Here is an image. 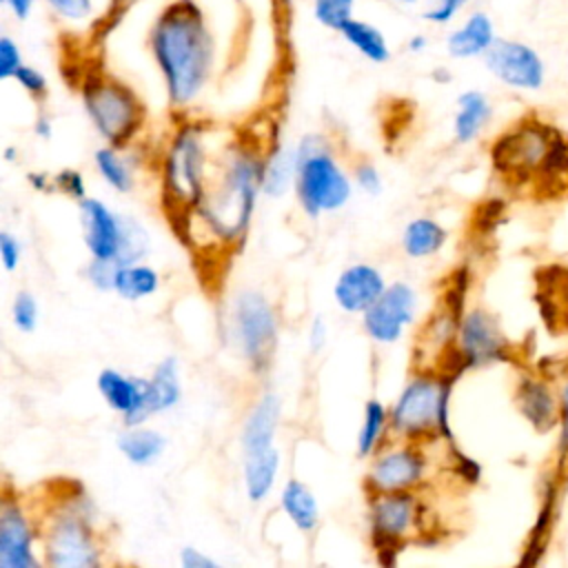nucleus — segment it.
Wrapping results in <instances>:
<instances>
[{"instance_id":"nucleus-1","label":"nucleus","mask_w":568,"mask_h":568,"mask_svg":"<svg viewBox=\"0 0 568 568\" xmlns=\"http://www.w3.org/2000/svg\"><path fill=\"white\" fill-rule=\"evenodd\" d=\"M149 53L162 75L169 106L189 109L204 91L215 60V40L195 0H171L151 22Z\"/></svg>"},{"instance_id":"nucleus-2","label":"nucleus","mask_w":568,"mask_h":568,"mask_svg":"<svg viewBox=\"0 0 568 568\" xmlns=\"http://www.w3.org/2000/svg\"><path fill=\"white\" fill-rule=\"evenodd\" d=\"M264 158L266 153L246 142L229 144L213 182L191 215L186 240L200 231L222 248L244 244L257 197L264 193Z\"/></svg>"},{"instance_id":"nucleus-3","label":"nucleus","mask_w":568,"mask_h":568,"mask_svg":"<svg viewBox=\"0 0 568 568\" xmlns=\"http://www.w3.org/2000/svg\"><path fill=\"white\" fill-rule=\"evenodd\" d=\"M206 166L204 126L200 122H182L169 138L160 169L162 209L182 240H186L191 215L206 193Z\"/></svg>"},{"instance_id":"nucleus-4","label":"nucleus","mask_w":568,"mask_h":568,"mask_svg":"<svg viewBox=\"0 0 568 568\" xmlns=\"http://www.w3.org/2000/svg\"><path fill=\"white\" fill-rule=\"evenodd\" d=\"M490 162L506 180L566 178L568 138L550 122L526 115L493 140Z\"/></svg>"},{"instance_id":"nucleus-5","label":"nucleus","mask_w":568,"mask_h":568,"mask_svg":"<svg viewBox=\"0 0 568 568\" xmlns=\"http://www.w3.org/2000/svg\"><path fill=\"white\" fill-rule=\"evenodd\" d=\"M457 377L444 375L433 368L417 371L395 404L388 408L390 413V435L404 442H433L444 439L453 444V426H450V399L453 386Z\"/></svg>"},{"instance_id":"nucleus-6","label":"nucleus","mask_w":568,"mask_h":568,"mask_svg":"<svg viewBox=\"0 0 568 568\" xmlns=\"http://www.w3.org/2000/svg\"><path fill=\"white\" fill-rule=\"evenodd\" d=\"M93 501L82 493L64 495L51 508L40 526L44 566L53 568H93L102 564V550L95 532Z\"/></svg>"},{"instance_id":"nucleus-7","label":"nucleus","mask_w":568,"mask_h":568,"mask_svg":"<svg viewBox=\"0 0 568 568\" xmlns=\"http://www.w3.org/2000/svg\"><path fill=\"white\" fill-rule=\"evenodd\" d=\"M80 95L84 113L106 144L126 149L142 131L144 102L124 80L106 71H91L80 84Z\"/></svg>"},{"instance_id":"nucleus-8","label":"nucleus","mask_w":568,"mask_h":568,"mask_svg":"<svg viewBox=\"0 0 568 568\" xmlns=\"http://www.w3.org/2000/svg\"><path fill=\"white\" fill-rule=\"evenodd\" d=\"M295 195L308 217L339 211L353 193L351 178L333 155L331 142L322 133H306L297 146Z\"/></svg>"},{"instance_id":"nucleus-9","label":"nucleus","mask_w":568,"mask_h":568,"mask_svg":"<svg viewBox=\"0 0 568 568\" xmlns=\"http://www.w3.org/2000/svg\"><path fill=\"white\" fill-rule=\"evenodd\" d=\"M510 357L513 344L504 333L499 320L490 311L473 306L462 313L455 344L442 357L439 368L435 371L459 379L466 371L504 364L510 362Z\"/></svg>"},{"instance_id":"nucleus-10","label":"nucleus","mask_w":568,"mask_h":568,"mask_svg":"<svg viewBox=\"0 0 568 568\" xmlns=\"http://www.w3.org/2000/svg\"><path fill=\"white\" fill-rule=\"evenodd\" d=\"M231 326L235 344L255 375L268 371L277 346V313L264 293L246 288L233 300Z\"/></svg>"},{"instance_id":"nucleus-11","label":"nucleus","mask_w":568,"mask_h":568,"mask_svg":"<svg viewBox=\"0 0 568 568\" xmlns=\"http://www.w3.org/2000/svg\"><path fill=\"white\" fill-rule=\"evenodd\" d=\"M422 517V504L415 490L368 495V526L375 557L382 566H395Z\"/></svg>"},{"instance_id":"nucleus-12","label":"nucleus","mask_w":568,"mask_h":568,"mask_svg":"<svg viewBox=\"0 0 568 568\" xmlns=\"http://www.w3.org/2000/svg\"><path fill=\"white\" fill-rule=\"evenodd\" d=\"M364 477L368 495L417 490L428 473V457L415 442L397 439L382 446L373 457Z\"/></svg>"},{"instance_id":"nucleus-13","label":"nucleus","mask_w":568,"mask_h":568,"mask_svg":"<svg viewBox=\"0 0 568 568\" xmlns=\"http://www.w3.org/2000/svg\"><path fill=\"white\" fill-rule=\"evenodd\" d=\"M484 64L499 84L521 93L541 91L548 75L541 53L532 44L510 38H497L484 55Z\"/></svg>"},{"instance_id":"nucleus-14","label":"nucleus","mask_w":568,"mask_h":568,"mask_svg":"<svg viewBox=\"0 0 568 568\" xmlns=\"http://www.w3.org/2000/svg\"><path fill=\"white\" fill-rule=\"evenodd\" d=\"M417 313V293L406 282H393L382 297L362 313L364 333L375 344H395Z\"/></svg>"},{"instance_id":"nucleus-15","label":"nucleus","mask_w":568,"mask_h":568,"mask_svg":"<svg viewBox=\"0 0 568 568\" xmlns=\"http://www.w3.org/2000/svg\"><path fill=\"white\" fill-rule=\"evenodd\" d=\"M40 526L33 524L20 499L4 495L0 506V568H38L44 561L36 557Z\"/></svg>"},{"instance_id":"nucleus-16","label":"nucleus","mask_w":568,"mask_h":568,"mask_svg":"<svg viewBox=\"0 0 568 568\" xmlns=\"http://www.w3.org/2000/svg\"><path fill=\"white\" fill-rule=\"evenodd\" d=\"M513 402L521 419L535 433H555L559 413L557 382L537 371H521L513 386Z\"/></svg>"},{"instance_id":"nucleus-17","label":"nucleus","mask_w":568,"mask_h":568,"mask_svg":"<svg viewBox=\"0 0 568 568\" xmlns=\"http://www.w3.org/2000/svg\"><path fill=\"white\" fill-rule=\"evenodd\" d=\"M80 204L84 246L95 260H115L122 248L124 213H115L109 204L95 197H84Z\"/></svg>"},{"instance_id":"nucleus-18","label":"nucleus","mask_w":568,"mask_h":568,"mask_svg":"<svg viewBox=\"0 0 568 568\" xmlns=\"http://www.w3.org/2000/svg\"><path fill=\"white\" fill-rule=\"evenodd\" d=\"M386 286L388 284L377 266L357 262L337 275L333 284V300L344 313L362 315L382 297Z\"/></svg>"},{"instance_id":"nucleus-19","label":"nucleus","mask_w":568,"mask_h":568,"mask_svg":"<svg viewBox=\"0 0 568 568\" xmlns=\"http://www.w3.org/2000/svg\"><path fill=\"white\" fill-rule=\"evenodd\" d=\"M182 399V384H180V364L173 355H166L162 362L155 364L153 375L144 379V399L131 426L146 424L153 415L166 413L175 408Z\"/></svg>"},{"instance_id":"nucleus-20","label":"nucleus","mask_w":568,"mask_h":568,"mask_svg":"<svg viewBox=\"0 0 568 568\" xmlns=\"http://www.w3.org/2000/svg\"><path fill=\"white\" fill-rule=\"evenodd\" d=\"M497 42L495 22L486 11H473L446 38V51L455 60L484 58Z\"/></svg>"},{"instance_id":"nucleus-21","label":"nucleus","mask_w":568,"mask_h":568,"mask_svg":"<svg viewBox=\"0 0 568 568\" xmlns=\"http://www.w3.org/2000/svg\"><path fill=\"white\" fill-rule=\"evenodd\" d=\"M98 390L109 408L122 417L124 426H131L144 399V379L131 377L118 368H102L98 375Z\"/></svg>"},{"instance_id":"nucleus-22","label":"nucleus","mask_w":568,"mask_h":568,"mask_svg":"<svg viewBox=\"0 0 568 568\" xmlns=\"http://www.w3.org/2000/svg\"><path fill=\"white\" fill-rule=\"evenodd\" d=\"M282 415V402L275 393H264L255 406L251 408L244 426H242V450L244 455L262 453L275 446V433Z\"/></svg>"},{"instance_id":"nucleus-23","label":"nucleus","mask_w":568,"mask_h":568,"mask_svg":"<svg viewBox=\"0 0 568 568\" xmlns=\"http://www.w3.org/2000/svg\"><path fill=\"white\" fill-rule=\"evenodd\" d=\"M493 120V102L479 89H466L457 95L453 115V138L457 144L475 142Z\"/></svg>"},{"instance_id":"nucleus-24","label":"nucleus","mask_w":568,"mask_h":568,"mask_svg":"<svg viewBox=\"0 0 568 568\" xmlns=\"http://www.w3.org/2000/svg\"><path fill=\"white\" fill-rule=\"evenodd\" d=\"M277 470H280V453L275 446L262 453L244 455V466H242L244 490L253 504H260L271 495L277 479Z\"/></svg>"},{"instance_id":"nucleus-25","label":"nucleus","mask_w":568,"mask_h":568,"mask_svg":"<svg viewBox=\"0 0 568 568\" xmlns=\"http://www.w3.org/2000/svg\"><path fill=\"white\" fill-rule=\"evenodd\" d=\"M448 240V231L442 222L428 215H419L404 226L402 248L413 260H424L437 255Z\"/></svg>"},{"instance_id":"nucleus-26","label":"nucleus","mask_w":568,"mask_h":568,"mask_svg":"<svg viewBox=\"0 0 568 568\" xmlns=\"http://www.w3.org/2000/svg\"><path fill=\"white\" fill-rule=\"evenodd\" d=\"M118 450L124 455L126 462L133 466H151L158 462L166 448V437L160 430L142 426H126L118 439Z\"/></svg>"},{"instance_id":"nucleus-27","label":"nucleus","mask_w":568,"mask_h":568,"mask_svg":"<svg viewBox=\"0 0 568 568\" xmlns=\"http://www.w3.org/2000/svg\"><path fill=\"white\" fill-rule=\"evenodd\" d=\"M297 178V153L295 146H286L280 140L266 151L264 158V182L262 191L268 197H282L291 186H295Z\"/></svg>"},{"instance_id":"nucleus-28","label":"nucleus","mask_w":568,"mask_h":568,"mask_svg":"<svg viewBox=\"0 0 568 568\" xmlns=\"http://www.w3.org/2000/svg\"><path fill=\"white\" fill-rule=\"evenodd\" d=\"M280 506L300 532H313L320 524V508L313 490L300 481L288 479L280 495Z\"/></svg>"},{"instance_id":"nucleus-29","label":"nucleus","mask_w":568,"mask_h":568,"mask_svg":"<svg viewBox=\"0 0 568 568\" xmlns=\"http://www.w3.org/2000/svg\"><path fill=\"white\" fill-rule=\"evenodd\" d=\"M339 36L368 62L373 64H384L390 58V47L386 36L368 20L362 18H351L342 29Z\"/></svg>"},{"instance_id":"nucleus-30","label":"nucleus","mask_w":568,"mask_h":568,"mask_svg":"<svg viewBox=\"0 0 568 568\" xmlns=\"http://www.w3.org/2000/svg\"><path fill=\"white\" fill-rule=\"evenodd\" d=\"M390 435V413L388 406L375 397L364 404V417L357 433V455L362 459L373 457L382 446H386V437Z\"/></svg>"},{"instance_id":"nucleus-31","label":"nucleus","mask_w":568,"mask_h":568,"mask_svg":"<svg viewBox=\"0 0 568 568\" xmlns=\"http://www.w3.org/2000/svg\"><path fill=\"white\" fill-rule=\"evenodd\" d=\"M160 288V273L142 262L124 264L115 273L113 293L126 302H138L142 297L153 295Z\"/></svg>"},{"instance_id":"nucleus-32","label":"nucleus","mask_w":568,"mask_h":568,"mask_svg":"<svg viewBox=\"0 0 568 568\" xmlns=\"http://www.w3.org/2000/svg\"><path fill=\"white\" fill-rule=\"evenodd\" d=\"M122 149H115L111 144L106 146H100L93 155V164L100 173V178L118 193H129L135 184V178H133V166L131 162L126 160V155L120 153Z\"/></svg>"},{"instance_id":"nucleus-33","label":"nucleus","mask_w":568,"mask_h":568,"mask_svg":"<svg viewBox=\"0 0 568 568\" xmlns=\"http://www.w3.org/2000/svg\"><path fill=\"white\" fill-rule=\"evenodd\" d=\"M355 0H311V13L317 24L337 31L353 18Z\"/></svg>"},{"instance_id":"nucleus-34","label":"nucleus","mask_w":568,"mask_h":568,"mask_svg":"<svg viewBox=\"0 0 568 568\" xmlns=\"http://www.w3.org/2000/svg\"><path fill=\"white\" fill-rule=\"evenodd\" d=\"M559 393V413H557V426H555V450H557V464L559 468H568V375H564L557 382Z\"/></svg>"},{"instance_id":"nucleus-35","label":"nucleus","mask_w":568,"mask_h":568,"mask_svg":"<svg viewBox=\"0 0 568 568\" xmlns=\"http://www.w3.org/2000/svg\"><path fill=\"white\" fill-rule=\"evenodd\" d=\"M38 317H40L38 300L29 291H20L11 304V320L16 328L22 333H31L38 326Z\"/></svg>"},{"instance_id":"nucleus-36","label":"nucleus","mask_w":568,"mask_h":568,"mask_svg":"<svg viewBox=\"0 0 568 568\" xmlns=\"http://www.w3.org/2000/svg\"><path fill=\"white\" fill-rule=\"evenodd\" d=\"M13 80H16V82L22 87V91H24L29 98H33L36 102H42V100L49 95L47 75H44L40 69L27 64V62L16 71Z\"/></svg>"},{"instance_id":"nucleus-37","label":"nucleus","mask_w":568,"mask_h":568,"mask_svg":"<svg viewBox=\"0 0 568 568\" xmlns=\"http://www.w3.org/2000/svg\"><path fill=\"white\" fill-rule=\"evenodd\" d=\"M120 264L115 260H95L91 257V262L87 264V280L93 288L102 291V293H109L113 291V284H115V273H118Z\"/></svg>"},{"instance_id":"nucleus-38","label":"nucleus","mask_w":568,"mask_h":568,"mask_svg":"<svg viewBox=\"0 0 568 568\" xmlns=\"http://www.w3.org/2000/svg\"><path fill=\"white\" fill-rule=\"evenodd\" d=\"M53 191L82 202L87 197V182L78 169H60L53 173Z\"/></svg>"},{"instance_id":"nucleus-39","label":"nucleus","mask_w":568,"mask_h":568,"mask_svg":"<svg viewBox=\"0 0 568 568\" xmlns=\"http://www.w3.org/2000/svg\"><path fill=\"white\" fill-rule=\"evenodd\" d=\"M24 64L22 49L11 36H0V80H13L16 71Z\"/></svg>"},{"instance_id":"nucleus-40","label":"nucleus","mask_w":568,"mask_h":568,"mask_svg":"<svg viewBox=\"0 0 568 568\" xmlns=\"http://www.w3.org/2000/svg\"><path fill=\"white\" fill-rule=\"evenodd\" d=\"M51 13H55L62 20H84L93 13V0H44Z\"/></svg>"},{"instance_id":"nucleus-41","label":"nucleus","mask_w":568,"mask_h":568,"mask_svg":"<svg viewBox=\"0 0 568 568\" xmlns=\"http://www.w3.org/2000/svg\"><path fill=\"white\" fill-rule=\"evenodd\" d=\"M353 180L355 184L366 193V195H379L382 189H384V182H382V173L379 169L373 164V162H357L355 169H353Z\"/></svg>"},{"instance_id":"nucleus-42","label":"nucleus","mask_w":568,"mask_h":568,"mask_svg":"<svg viewBox=\"0 0 568 568\" xmlns=\"http://www.w3.org/2000/svg\"><path fill=\"white\" fill-rule=\"evenodd\" d=\"M448 448H450V462H453L455 475L466 484H477L481 479V466L477 464V459H473L464 450H459L455 442L448 444Z\"/></svg>"},{"instance_id":"nucleus-43","label":"nucleus","mask_w":568,"mask_h":568,"mask_svg":"<svg viewBox=\"0 0 568 568\" xmlns=\"http://www.w3.org/2000/svg\"><path fill=\"white\" fill-rule=\"evenodd\" d=\"M473 0H435L426 11H424V20L430 24H448L453 22L459 11Z\"/></svg>"},{"instance_id":"nucleus-44","label":"nucleus","mask_w":568,"mask_h":568,"mask_svg":"<svg viewBox=\"0 0 568 568\" xmlns=\"http://www.w3.org/2000/svg\"><path fill=\"white\" fill-rule=\"evenodd\" d=\"M0 257H2L4 271H9V273L16 271L22 260V242L9 231L0 233Z\"/></svg>"},{"instance_id":"nucleus-45","label":"nucleus","mask_w":568,"mask_h":568,"mask_svg":"<svg viewBox=\"0 0 568 568\" xmlns=\"http://www.w3.org/2000/svg\"><path fill=\"white\" fill-rule=\"evenodd\" d=\"M180 564H182L184 568H217V566H220L217 559L204 555L202 550H197V548H193V546H184V548L180 550Z\"/></svg>"},{"instance_id":"nucleus-46","label":"nucleus","mask_w":568,"mask_h":568,"mask_svg":"<svg viewBox=\"0 0 568 568\" xmlns=\"http://www.w3.org/2000/svg\"><path fill=\"white\" fill-rule=\"evenodd\" d=\"M326 335H328V331H326L324 317H322V315L313 317V322H311V326H308V346H311L313 353H320V351L324 348Z\"/></svg>"},{"instance_id":"nucleus-47","label":"nucleus","mask_w":568,"mask_h":568,"mask_svg":"<svg viewBox=\"0 0 568 568\" xmlns=\"http://www.w3.org/2000/svg\"><path fill=\"white\" fill-rule=\"evenodd\" d=\"M0 2L11 11V16L16 20H27L31 16V11H33V2L36 0H0Z\"/></svg>"},{"instance_id":"nucleus-48","label":"nucleus","mask_w":568,"mask_h":568,"mask_svg":"<svg viewBox=\"0 0 568 568\" xmlns=\"http://www.w3.org/2000/svg\"><path fill=\"white\" fill-rule=\"evenodd\" d=\"M27 182L31 184V189H36L40 193L53 191V175H47L42 171H29L27 173Z\"/></svg>"},{"instance_id":"nucleus-49","label":"nucleus","mask_w":568,"mask_h":568,"mask_svg":"<svg viewBox=\"0 0 568 568\" xmlns=\"http://www.w3.org/2000/svg\"><path fill=\"white\" fill-rule=\"evenodd\" d=\"M33 133L40 140H49L53 135V120L49 113H38L33 120Z\"/></svg>"},{"instance_id":"nucleus-50","label":"nucleus","mask_w":568,"mask_h":568,"mask_svg":"<svg viewBox=\"0 0 568 568\" xmlns=\"http://www.w3.org/2000/svg\"><path fill=\"white\" fill-rule=\"evenodd\" d=\"M271 7H273L275 18H282V22L286 24L288 18H291V13H293L295 0H271Z\"/></svg>"},{"instance_id":"nucleus-51","label":"nucleus","mask_w":568,"mask_h":568,"mask_svg":"<svg viewBox=\"0 0 568 568\" xmlns=\"http://www.w3.org/2000/svg\"><path fill=\"white\" fill-rule=\"evenodd\" d=\"M135 2H138V0H111V7H109V9H111V11H109V13H111V24H115Z\"/></svg>"},{"instance_id":"nucleus-52","label":"nucleus","mask_w":568,"mask_h":568,"mask_svg":"<svg viewBox=\"0 0 568 568\" xmlns=\"http://www.w3.org/2000/svg\"><path fill=\"white\" fill-rule=\"evenodd\" d=\"M428 49V38L424 33H415L410 40H408V51L413 53H422Z\"/></svg>"},{"instance_id":"nucleus-53","label":"nucleus","mask_w":568,"mask_h":568,"mask_svg":"<svg viewBox=\"0 0 568 568\" xmlns=\"http://www.w3.org/2000/svg\"><path fill=\"white\" fill-rule=\"evenodd\" d=\"M433 78H435L437 82H450L448 69H435V71H433Z\"/></svg>"},{"instance_id":"nucleus-54","label":"nucleus","mask_w":568,"mask_h":568,"mask_svg":"<svg viewBox=\"0 0 568 568\" xmlns=\"http://www.w3.org/2000/svg\"><path fill=\"white\" fill-rule=\"evenodd\" d=\"M4 158L11 162L13 158H16V149L13 146H9V149H4Z\"/></svg>"},{"instance_id":"nucleus-55","label":"nucleus","mask_w":568,"mask_h":568,"mask_svg":"<svg viewBox=\"0 0 568 568\" xmlns=\"http://www.w3.org/2000/svg\"><path fill=\"white\" fill-rule=\"evenodd\" d=\"M393 2H397V4H415L419 0H393Z\"/></svg>"}]
</instances>
